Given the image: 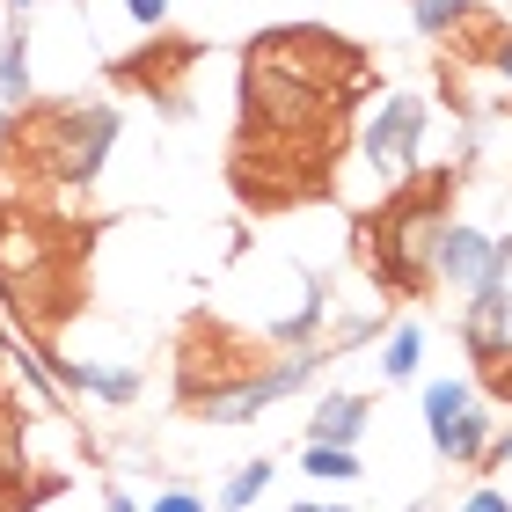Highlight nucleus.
Here are the masks:
<instances>
[{
    "mask_svg": "<svg viewBox=\"0 0 512 512\" xmlns=\"http://www.w3.org/2000/svg\"><path fill=\"white\" fill-rule=\"evenodd\" d=\"M286 512H352V505H337V498H330V505H286Z\"/></svg>",
    "mask_w": 512,
    "mask_h": 512,
    "instance_id": "25",
    "label": "nucleus"
},
{
    "mask_svg": "<svg viewBox=\"0 0 512 512\" xmlns=\"http://www.w3.org/2000/svg\"><path fill=\"white\" fill-rule=\"evenodd\" d=\"M359 147L366 161H374V176L388 183V198L395 191H410V176H417V147H425V103L417 96H381L374 110H366V125H359Z\"/></svg>",
    "mask_w": 512,
    "mask_h": 512,
    "instance_id": "5",
    "label": "nucleus"
},
{
    "mask_svg": "<svg viewBox=\"0 0 512 512\" xmlns=\"http://www.w3.org/2000/svg\"><path fill=\"white\" fill-rule=\"evenodd\" d=\"M425 439H432V454H447V461L469 469V461L491 454L498 417L476 403L469 381H425Z\"/></svg>",
    "mask_w": 512,
    "mask_h": 512,
    "instance_id": "6",
    "label": "nucleus"
},
{
    "mask_svg": "<svg viewBox=\"0 0 512 512\" xmlns=\"http://www.w3.org/2000/svg\"><path fill=\"white\" fill-rule=\"evenodd\" d=\"M315 366H322V352H293L286 366H271V374L198 388V395H191V417H198V425H249V417H264V410L278 403V395L308 388V381H315Z\"/></svg>",
    "mask_w": 512,
    "mask_h": 512,
    "instance_id": "7",
    "label": "nucleus"
},
{
    "mask_svg": "<svg viewBox=\"0 0 512 512\" xmlns=\"http://www.w3.org/2000/svg\"><path fill=\"white\" fill-rule=\"evenodd\" d=\"M125 15L139 30H161V22H169V0H125Z\"/></svg>",
    "mask_w": 512,
    "mask_h": 512,
    "instance_id": "19",
    "label": "nucleus"
},
{
    "mask_svg": "<svg viewBox=\"0 0 512 512\" xmlns=\"http://www.w3.org/2000/svg\"><path fill=\"white\" fill-rule=\"evenodd\" d=\"M249 59L256 66H271L278 81H293V88H308V96H344V88H359L366 81V66L352 44H337V37H322V30H271V37H256L249 44Z\"/></svg>",
    "mask_w": 512,
    "mask_h": 512,
    "instance_id": "2",
    "label": "nucleus"
},
{
    "mask_svg": "<svg viewBox=\"0 0 512 512\" xmlns=\"http://www.w3.org/2000/svg\"><path fill=\"white\" fill-rule=\"evenodd\" d=\"M8 8H15V15H30V8H37V0H8Z\"/></svg>",
    "mask_w": 512,
    "mask_h": 512,
    "instance_id": "26",
    "label": "nucleus"
},
{
    "mask_svg": "<svg viewBox=\"0 0 512 512\" xmlns=\"http://www.w3.org/2000/svg\"><path fill=\"white\" fill-rule=\"evenodd\" d=\"M110 147H118V110H103V103H66V110L44 118V169H52L66 191L96 183Z\"/></svg>",
    "mask_w": 512,
    "mask_h": 512,
    "instance_id": "3",
    "label": "nucleus"
},
{
    "mask_svg": "<svg viewBox=\"0 0 512 512\" xmlns=\"http://www.w3.org/2000/svg\"><path fill=\"white\" fill-rule=\"evenodd\" d=\"M374 366H381L388 381H410L417 366H425V330H417V322H403V330L381 344V359H374Z\"/></svg>",
    "mask_w": 512,
    "mask_h": 512,
    "instance_id": "13",
    "label": "nucleus"
},
{
    "mask_svg": "<svg viewBox=\"0 0 512 512\" xmlns=\"http://www.w3.org/2000/svg\"><path fill=\"white\" fill-rule=\"evenodd\" d=\"M242 125L249 132H278V139H300V132H315V125H330V96H308V88H293V81H278L271 66H256L249 59V74H242Z\"/></svg>",
    "mask_w": 512,
    "mask_h": 512,
    "instance_id": "8",
    "label": "nucleus"
},
{
    "mask_svg": "<svg viewBox=\"0 0 512 512\" xmlns=\"http://www.w3.org/2000/svg\"><path fill=\"white\" fill-rule=\"evenodd\" d=\"M447 191L454 183L447 176H432V191H395L388 198V213L374 220V264L395 293H417V286H432V242L447 235Z\"/></svg>",
    "mask_w": 512,
    "mask_h": 512,
    "instance_id": "1",
    "label": "nucleus"
},
{
    "mask_svg": "<svg viewBox=\"0 0 512 512\" xmlns=\"http://www.w3.org/2000/svg\"><path fill=\"white\" fill-rule=\"evenodd\" d=\"M8 147H15V118L0 110V154H8Z\"/></svg>",
    "mask_w": 512,
    "mask_h": 512,
    "instance_id": "24",
    "label": "nucleus"
},
{
    "mask_svg": "<svg viewBox=\"0 0 512 512\" xmlns=\"http://www.w3.org/2000/svg\"><path fill=\"white\" fill-rule=\"evenodd\" d=\"M81 395L125 410V403H139V374H132V366H88V388H81Z\"/></svg>",
    "mask_w": 512,
    "mask_h": 512,
    "instance_id": "14",
    "label": "nucleus"
},
{
    "mask_svg": "<svg viewBox=\"0 0 512 512\" xmlns=\"http://www.w3.org/2000/svg\"><path fill=\"white\" fill-rule=\"evenodd\" d=\"M491 66H498V81H512V30L498 37V52H491Z\"/></svg>",
    "mask_w": 512,
    "mask_h": 512,
    "instance_id": "22",
    "label": "nucleus"
},
{
    "mask_svg": "<svg viewBox=\"0 0 512 512\" xmlns=\"http://www.w3.org/2000/svg\"><path fill=\"white\" fill-rule=\"evenodd\" d=\"M315 322H322V300L308 293V308H293L286 322H271V337H278V344H300V337H308V330H315Z\"/></svg>",
    "mask_w": 512,
    "mask_h": 512,
    "instance_id": "17",
    "label": "nucleus"
},
{
    "mask_svg": "<svg viewBox=\"0 0 512 512\" xmlns=\"http://www.w3.org/2000/svg\"><path fill=\"white\" fill-rule=\"evenodd\" d=\"M359 439H366V395L330 388L315 403V417H308V447H352L359 454Z\"/></svg>",
    "mask_w": 512,
    "mask_h": 512,
    "instance_id": "10",
    "label": "nucleus"
},
{
    "mask_svg": "<svg viewBox=\"0 0 512 512\" xmlns=\"http://www.w3.org/2000/svg\"><path fill=\"white\" fill-rule=\"evenodd\" d=\"M491 469H498V476H512V425L491 439Z\"/></svg>",
    "mask_w": 512,
    "mask_h": 512,
    "instance_id": "21",
    "label": "nucleus"
},
{
    "mask_svg": "<svg viewBox=\"0 0 512 512\" xmlns=\"http://www.w3.org/2000/svg\"><path fill=\"white\" fill-rule=\"evenodd\" d=\"M139 512H213V505H205L198 491H161L154 505H139Z\"/></svg>",
    "mask_w": 512,
    "mask_h": 512,
    "instance_id": "18",
    "label": "nucleus"
},
{
    "mask_svg": "<svg viewBox=\"0 0 512 512\" xmlns=\"http://www.w3.org/2000/svg\"><path fill=\"white\" fill-rule=\"evenodd\" d=\"M37 96V74H30V22H8V37H0V110L30 103Z\"/></svg>",
    "mask_w": 512,
    "mask_h": 512,
    "instance_id": "11",
    "label": "nucleus"
},
{
    "mask_svg": "<svg viewBox=\"0 0 512 512\" xmlns=\"http://www.w3.org/2000/svg\"><path fill=\"white\" fill-rule=\"evenodd\" d=\"M103 512H139V498H132V491H110V498H103Z\"/></svg>",
    "mask_w": 512,
    "mask_h": 512,
    "instance_id": "23",
    "label": "nucleus"
},
{
    "mask_svg": "<svg viewBox=\"0 0 512 512\" xmlns=\"http://www.w3.org/2000/svg\"><path fill=\"white\" fill-rule=\"evenodd\" d=\"M52 264H59V242L22 205H8L0 213V293L15 300V315L52 308Z\"/></svg>",
    "mask_w": 512,
    "mask_h": 512,
    "instance_id": "4",
    "label": "nucleus"
},
{
    "mask_svg": "<svg viewBox=\"0 0 512 512\" xmlns=\"http://www.w3.org/2000/svg\"><path fill=\"white\" fill-rule=\"evenodd\" d=\"M461 512H512V498H505V491H491V483H483V491H469V498H461Z\"/></svg>",
    "mask_w": 512,
    "mask_h": 512,
    "instance_id": "20",
    "label": "nucleus"
},
{
    "mask_svg": "<svg viewBox=\"0 0 512 512\" xmlns=\"http://www.w3.org/2000/svg\"><path fill=\"white\" fill-rule=\"evenodd\" d=\"M476 15V0H417V30L425 37H447L454 22H469Z\"/></svg>",
    "mask_w": 512,
    "mask_h": 512,
    "instance_id": "16",
    "label": "nucleus"
},
{
    "mask_svg": "<svg viewBox=\"0 0 512 512\" xmlns=\"http://www.w3.org/2000/svg\"><path fill=\"white\" fill-rule=\"evenodd\" d=\"M271 476H278V469H271V454H256V461H242V469H235V476L220 483V512H249L256 498L271 491Z\"/></svg>",
    "mask_w": 512,
    "mask_h": 512,
    "instance_id": "12",
    "label": "nucleus"
},
{
    "mask_svg": "<svg viewBox=\"0 0 512 512\" xmlns=\"http://www.w3.org/2000/svg\"><path fill=\"white\" fill-rule=\"evenodd\" d=\"M505 256H512V242H491L483 227H454L447 220V235L432 242V278H447V286H483Z\"/></svg>",
    "mask_w": 512,
    "mask_h": 512,
    "instance_id": "9",
    "label": "nucleus"
},
{
    "mask_svg": "<svg viewBox=\"0 0 512 512\" xmlns=\"http://www.w3.org/2000/svg\"><path fill=\"white\" fill-rule=\"evenodd\" d=\"M300 469H308L315 483H359V454L352 447H308Z\"/></svg>",
    "mask_w": 512,
    "mask_h": 512,
    "instance_id": "15",
    "label": "nucleus"
}]
</instances>
